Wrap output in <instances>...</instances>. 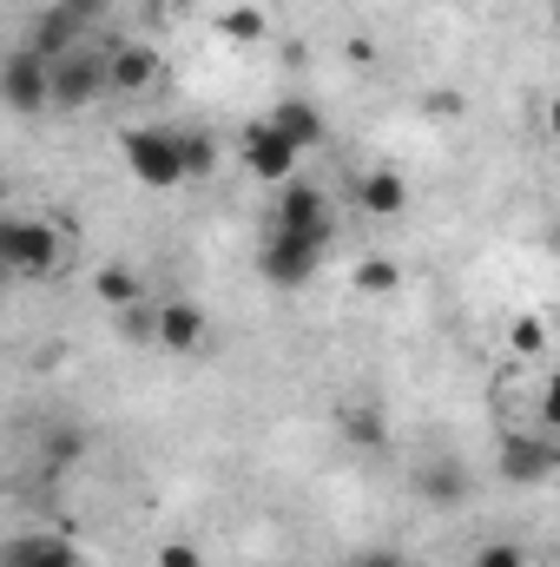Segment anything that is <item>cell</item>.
Here are the masks:
<instances>
[{
    "mask_svg": "<svg viewBox=\"0 0 560 567\" xmlns=\"http://www.w3.org/2000/svg\"><path fill=\"white\" fill-rule=\"evenodd\" d=\"M120 152H126V172H133L139 185H152V192H178V185L191 178V165H185V133H178V126H133V133L120 140Z\"/></svg>",
    "mask_w": 560,
    "mask_h": 567,
    "instance_id": "7a4b0ae2",
    "label": "cell"
},
{
    "mask_svg": "<svg viewBox=\"0 0 560 567\" xmlns=\"http://www.w3.org/2000/svg\"><path fill=\"white\" fill-rule=\"evenodd\" d=\"M165 73V60L152 47H113V93H145Z\"/></svg>",
    "mask_w": 560,
    "mask_h": 567,
    "instance_id": "9a60e30c",
    "label": "cell"
},
{
    "mask_svg": "<svg viewBox=\"0 0 560 567\" xmlns=\"http://www.w3.org/2000/svg\"><path fill=\"white\" fill-rule=\"evenodd\" d=\"M323 245H330V238L271 225L265 245H258V271H265V284H278V290H303V284L317 278V265H323Z\"/></svg>",
    "mask_w": 560,
    "mask_h": 567,
    "instance_id": "3957f363",
    "label": "cell"
},
{
    "mask_svg": "<svg viewBox=\"0 0 560 567\" xmlns=\"http://www.w3.org/2000/svg\"><path fill=\"white\" fill-rule=\"evenodd\" d=\"M462 7H481V0H462Z\"/></svg>",
    "mask_w": 560,
    "mask_h": 567,
    "instance_id": "f1b7e54d",
    "label": "cell"
},
{
    "mask_svg": "<svg viewBox=\"0 0 560 567\" xmlns=\"http://www.w3.org/2000/svg\"><path fill=\"white\" fill-rule=\"evenodd\" d=\"M548 133H554V140H560V93H554V100H548Z\"/></svg>",
    "mask_w": 560,
    "mask_h": 567,
    "instance_id": "4316f807",
    "label": "cell"
},
{
    "mask_svg": "<svg viewBox=\"0 0 560 567\" xmlns=\"http://www.w3.org/2000/svg\"><path fill=\"white\" fill-rule=\"evenodd\" d=\"M350 284H356V290H363V297H390V290H396V284H403V271H396V265H390V258H363V265H356V271H350Z\"/></svg>",
    "mask_w": 560,
    "mask_h": 567,
    "instance_id": "e0dca14e",
    "label": "cell"
},
{
    "mask_svg": "<svg viewBox=\"0 0 560 567\" xmlns=\"http://www.w3.org/2000/svg\"><path fill=\"white\" fill-rule=\"evenodd\" d=\"M554 7H560V0H554Z\"/></svg>",
    "mask_w": 560,
    "mask_h": 567,
    "instance_id": "f546056e",
    "label": "cell"
},
{
    "mask_svg": "<svg viewBox=\"0 0 560 567\" xmlns=\"http://www.w3.org/2000/svg\"><path fill=\"white\" fill-rule=\"evenodd\" d=\"M158 567H205V555H198L191 542H165V548H158Z\"/></svg>",
    "mask_w": 560,
    "mask_h": 567,
    "instance_id": "cb8c5ba5",
    "label": "cell"
},
{
    "mask_svg": "<svg viewBox=\"0 0 560 567\" xmlns=\"http://www.w3.org/2000/svg\"><path fill=\"white\" fill-rule=\"evenodd\" d=\"M554 462H560V435H554Z\"/></svg>",
    "mask_w": 560,
    "mask_h": 567,
    "instance_id": "83f0119b",
    "label": "cell"
},
{
    "mask_svg": "<svg viewBox=\"0 0 560 567\" xmlns=\"http://www.w3.org/2000/svg\"><path fill=\"white\" fill-rule=\"evenodd\" d=\"M93 290H100V303H113V310H133V303H145V284H139V271H126V265H106Z\"/></svg>",
    "mask_w": 560,
    "mask_h": 567,
    "instance_id": "2e32d148",
    "label": "cell"
},
{
    "mask_svg": "<svg viewBox=\"0 0 560 567\" xmlns=\"http://www.w3.org/2000/svg\"><path fill=\"white\" fill-rule=\"evenodd\" d=\"M106 86H113V53L80 47V53H66V60L53 66V106H60V113H86Z\"/></svg>",
    "mask_w": 560,
    "mask_h": 567,
    "instance_id": "277c9868",
    "label": "cell"
},
{
    "mask_svg": "<svg viewBox=\"0 0 560 567\" xmlns=\"http://www.w3.org/2000/svg\"><path fill=\"white\" fill-rule=\"evenodd\" d=\"M7 567H86V561H80V548L60 542V535H20V542L7 548Z\"/></svg>",
    "mask_w": 560,
    "mask_h": 567,
    "instance_id": "5bb4252c",
    "label": "cell"
},
{
    "mask_svg": "<svg viewBox=\"0 0 560 567\" xmlns=\"http://www.w3.org/2000/svg\"><path fill=\"white\" fill-rule=\"evenodd\" d=\"M356 198H363L370 218H403V212H409V178L390 172V165H376V172L356 178Z\"/></svg>",
    "mask_w": 560,
    "mask_h": 567,
    "instance_id": "8fae6325",
    "label": "cell"
},
{
    "mask_svg": "<svg viewBox=\"0 0 560 567\" xmlns=\"http://www.w3.org/2000/svg\"><path fill=\"white\" fill-rule=\"evenodd\" d=\"M416 488L435 502V508H455V502L468 495V468H462L455 455H435V462H422L416 468Z\"/></svg>",
    "mask_w": 560,
    "mask_h": 567,
    "instance_id": "7c38bea8",
    "label": "cell"
},
{
    "mask_svg": "<svg viewBox=\"0 0 560 567\" xmlns=\"http://www.w3.org/2000/svg\"><path fill=\"white\" fill-rule=\"evenodd\" d=\"M271 225H283V231H310V238H330V198L317 192V178H290V185H278V212H271Z\"/></svg>",
    "mask_w": 560,
    "mask_h": 567,
    "instance_id": "ba28073f",
    "label": "cell"
},
{
    "mask_svg": "<svg viewBox=\"0 0 560 567\" xmlns=\"http://www.w3.org/2000/svg\"><path fill=\"white\" fill-rule=\"evenodd\" d=\"M508 343H515V357H541L548 350V323L541 317H515L508 323Z\"/></svg>",
    "mask_w": 560,
    "mask_h": 567,
    "instance_id": "ac0fdd59",
    "label": "cell"
},
{
    "mask_svg": "<svg viewBox=\"0 0 560 567\" xmlns=\"http://www.w3.org/2000/svg\"><path fill=\"white\" fill-rule=\"evenodd\" d=\"M541 429H548V435H560V377H548V383H541Z\"/></svg>",
    "mask_w": 560,
    "mask_h": 567,
    "instance_id": "603a6c76",
    "label": "cell"
},
{
    "mask_svg": "<svg viewBox=\"0 0 560 567\" xmlns=\"http://www.w3.org/2000/svg\"><path fill=\"white\" fill-rule=\"evenodd\" d=\"M211 158H218V152H211L205 133H185V165H191V178H198V172H211Z\"/></svg>",
    "mask_w": 560,
    "mask_h": 567,
    "instance_id": "7402d4cb",
    "label": "cell"
},
{
    "mask_svg": "<svg viewBox=\"0 0 560 567\" xmlns=\"http://www.w3.org/2000/svg\"><path fill=\"white\" fill-rule=\"evenodd\" d=\"M350 567H403V555H383V548H370V555H356Z\"/></svg>",
    "mask_w": 560,
    "mask_h": 567,
    "instance_id": "d4e9b609",
    "label": "cell"
},
{
    "mask_svg": "<svg viewBox=\"0 0 560 567\" xmlns=\"http://www.w3.org/2000/svg\"><path fill=\"white\" fill-rule=\"evenodd\" d=\"M80 33H86V20H80V13H73L66 0H53V7H46V13L33 20V33H27V47H33V53H40L46 66H60L66 53H80Z\"/></svg>",
    "mask_w": 560,
    "mask_h": 567,
    "instance_id": "30bf717a",
    "label": "cell"
},
{
    "mask_svg": "<svg viewBox=\"0 0 560 567\" xmlns=\"http://www.w3.org/2000/svg\"><path fill=\"white\" fill-rule=\"evenodd\" d=\"M66 7H73L80 20H93V13H106V0H66Z\"/></svg>",
    "mask_w": 560,
    "mask_h": 567,
    "instance_id": "484cf974",
    "label": "cell"
},
{
    "mask_svg": "<svg viewBox=\"0 0 560 567\" xmlns=\"http://www.w3.org/2000/svg\"><path fill=\"white\" fill-rule=\"evenodd\" d=\"M0 93H7L13 113H46L53 106V66L33 47H13L7 53V73H0Z\"/></svg>",
    "mask_w": 560,
    "mask_h": 567,
    "instance_id": "8992f818",
    "label": "cell"
},
{
    "mask_svg": "<svg viewBox=\"0 0 560 567\" xmlns=\"http://www.w3.org/2000/svg\"><path fill=\"white\" fill-rule=\"evenodd\" d=\"M265 120H271L297 152H317V145H323V113H317L310 100H283V106H271Z\"/></svg>",
    "mask_w": 560,
    "mask_h": 567,
    "instance_id": "4fadbf2b",
    "label": "cell"
},
{
    "mask_svg": "<svg viewBox=\"0 0 560 567\" xmlns=\"http://www.w3.org/2000/svg\"><path fill=\"white\" fill-rule=\"evenodd\" d=\"M205 337H211V317H205L191 297H165V303H158V350L191 357V350H205Z\"/></svg>",
    "mask_w": 560,
    "mask_h": 567,
    "instance_id": "9c48e42d",
    "label": "cell"
},
{
    "mask_svg": "<svg viewBox=\"0 0 560 567\" xmlns=\"http://www.w3.org/2000/svg\"><path fill=\"white\" fill-rule=\"evenodd\" d=\"M468 567H528V548H515V542H488V548H475V561Z\"/></svg>",
    "mask_w": 560,
    "mask_h": 567,
    "instance_id": "44dd1931",
    "label": "cell"
},
{
    "mask_svg": "<svg viewBox=\"0 0 560 567\" xmlns=\"http://www.w3.org/2000/svg\"><path fill=\"white\" fill-rule=\"evenodd\" d=\"M218 27H225L231 40H265V13H258V7H231Z\"/></svg>",
    "mask_w": 560,
    "mask_h": 567,
    "instance_id": "ffe728a7",
    "label": "cell"
},
{
    "mask_svg": "<svg viewBox=\"0 0 560 567\" xmlns=\"http://www.w3.org/2000/svg\"><path fill=\"white\" fill-rule=\"evenodd\" d=\"M238 152H245L251 178H265V185H290V178H297V158H303V152L271 126V120H251V126H245V140H238Z\"/></svg>",
    "mask_w": 560,
    "mask_h": 567,
    "instance_id": "52a82bcc",
    "label": "cell"
},
{
    "mask_svg": "<svg viewBox=\"0 0 560 567\" xmlns=\"http://www.w3.org/2000/svg\"><path fill=\"white\" fill-rule=\"evenodd\" d=\"M120 330H126V343H158V303H133L120 317Z\"/></svg>",
    "mask_w": 560,
    "mask_h": 567,
    "instance_id": "d6986e66",
    "label": "cell"
},
{
    "mask_svg": "<svg viewBox=\"0 0 560 567\" xmlns=\"http://www.w3.org/2000/svg\"><path fill=\"white\" fill-rule=\"evenodd\" d=\"M66 258H73L66 225H53V218H7L0 225V265L13 278H60Z\"/></svg>",
    "mask_w": 560,
    "mask_h": 567,
    "instance_id": "6da1fadb",
    "label": "cell"
},
{
    "mask_svg": "<svg viewBox=\"0 0 560 567\" xmlns=\"http://www.w3.org/2000/svg\"><path fill=\"white\" fill-rule=\"evenodd\" d=\"M501 482H515V488H541L548 475H560L554 462V435L548 429H508L501 435Z\"/></svg>",
    "mask_w": 560,
    "mask_h": 567,
    "instance_id": "5b68a950",
    "label": "cell"
}]
</instances>
